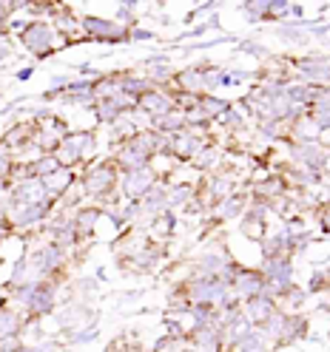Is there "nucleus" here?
<instances>
[{
	"instance_id": "3",
	"label": "nucleus",
	"mask_w": 330,
	"mask_h": 352,
	"mask_svg": "<svg viewBox=\"0 0 330 352\" xmlns=\"http://www.w3.org/2000/svg\"><path fill=\"white\" fill-rule=\"evenodd\" d=\"M83 26L89 29L94 37H100V40H112V37H120V34H123V29H120V26H114V23H108V20L85 17V23H83Z\"/></svg>"
},
{
	"instance_id": "4",
	"label": "nucleus",
	"mask_w": 330,
	"mask_h": 352,
	"mask_svg": "<svg viewBox=\"0 0 330 352\" xmlns=\"http://www.w3.org/2000/svg\"><path fill=\"white\" fill-rule=\"evenodd\" d=\"M239 213H242V199H239V196L225 199L223 208H219V216H223V219H231V216H239Z\"/></svg>"
},
{
	"instance_id": "2",
	"label": "nucleus",
	"mask_w": 330,
	"mask_h": 352,
	"mask_svg": "<svg viewBox=\"0 0 330 352\" xmlns=\"http://www.w3.org/2000/svg\"><path fill=\"white\" fill-rule=\"evenodd\" d=\"M114 182H117L114 168L112 165H97L89 173V179H85V190L94 193V196H103V193H108V190L114 188Z\"/></svg>"
},
{
	"instance_id": "1",
	"label": "nucleus",
	"mask_w": 330,
	"mask_h": 352,
	"mask_svg": "<svg viewBox=\"0 0 330 352\" xmlns=\"http://www.w3.org/2000/svg\"><path fill=\"white\" fill-rule=\"evenodd\" d=\"M52 40H54V32L49 23H43V20H34V23L23 32L26 49H32L37 57H46L52 52Z\"/></svg>"
}]
</instances>
